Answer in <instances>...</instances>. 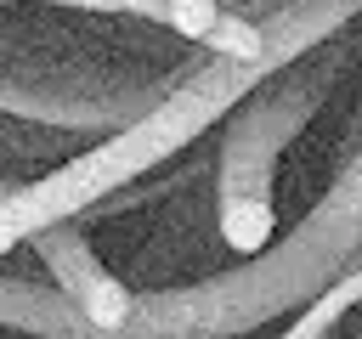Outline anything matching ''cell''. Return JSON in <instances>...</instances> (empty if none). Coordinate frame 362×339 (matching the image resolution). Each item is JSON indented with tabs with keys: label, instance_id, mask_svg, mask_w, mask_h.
Masks as SVG:
<instances>
[{
	"label": "cell",
	"instance_id": "obj_1",
	"mask_svg": "<svg viewBox=\"0 0 362 339\" xmlns=\"http://www.w3.org/2000/svg\"><path fill=\"white\" fill-rule=\"evenodd\" d=\"M272 73L260 62H232V56H204L170 96H158L147 113H136L119 136H107L102 147L68 158L62 170L11 186L0 198V254H11L17 243H28L34 232L85 215L90 203L113 198L119 186H130L136 175H147L153 164H164L170 153H181L187 141H198L221 113H232L255 85H266Z\"/></svg>",
	"mask_w": 362,
	"mask_h": 339
},
{
	"label": "cell",
	"instance_id": "obj_2",
	"mask_svg": "<svg viewBox=\"0 0 362 339\" xmlns=\"http://www.w3.org/2000/svg\"><path fill=\"white\" fill-rule=\"evenodd\" d=\"M328 73H288V79H266L255 85L226 124L221 141V170H215V226L221 243L238 260H255L272 232H277V153L300 136L305 113L322 102Z\"/></svg>",
	"mask_w": 362,
	"mask_h": 339
},
{
	"label": "cell",
	"instance_id": "obj_3",
	"mask_svg": "<svg viewBox=\"0 0 362 339\" xmlns=\"http://www.w3.org/2000/svg\"><path fill=\"white\" fill-rule=\"evenodd\" d=\"M28 243H34V254L45 260V271H51L57 294L68 299V311H74L90 333L119 339V333L130 328V316H136V294L96 260V249L85 243V232H79L74 220H57V226L34 232Z\"/></svg>",
	"mask_w": 362,
	"mask_h": 339
},
{
	"label": "cell",
	"instance_id": "obj_4",
	"mask_svg": "<svg viewBox=\"0 0 362 339\" xmlns=\"http://www.w3.org/2000/svg\"><path fill=\"white\" fill-rule=\"evenodd\" d=\"M204 45H209V56H232V62H260V68H266V23L243 17L238 6H221V17H215V28L204 34ZM266 73H272V68H266Z\"/></svg>",
	"mask_w": 362,
	"mask_h": 339
},
{
	"label": "cell",
	"instance_id": "obj_5",
	"mask_svg": "<svg viewBox=\"0 0 362 339\" xmlns=\"http://www.w3.org/2000/svg\"><path fill=\"white\" fill-rule=\"evenodd\" d=\"M215 17H221V0H164V28L181 34V40L204 45V34L215 28Z\"/></svg>",
	"mask_w": 362,
	"mask_h": 339
},
{
	"label": "cell",
	"instance_id": "obj_6",
	"mask_svg": "<svg viewBox=\"0 0 362 339\" xmlns=\"http://www.w3.org/2000/svg\"><path fill=\"white\" fill-rule=\"evenodd\" d=\"M51 6H85V11H124V17H147V23H164V0H51Z\"/></svg>",
	"mask_w": 362,
	"mask_h": 339
},
{
	"label": "cell",
	"instance_id": "obj_7",
	"mask_svg": "<svg viewBox=\"0 0 362 339\" xmlns=\"http://www.w3.org/2000/svg\"><path fill=\"white\" fill-rule=\"evenodd\" d=\"M339 288H345V294H351V305H356V299H362V260H356V266H351V271H345V277H339Z\"/></svg>",
	"mask_w": 362,
	"mask_h": 339
},
{
	"label": "cell",
	"instance_id": "obj_8",
	"mask_svg": "<svg viewBox=\"0 0 362 339\" xmlns=\"http://www.w3.org/2000/svg\"><path fill=\"white\" fill-rule=\"evenodd\" d=\"M226 6H232V0H226Z\"/></svg>",
	"mask_w": 362,
	"mask_h": 339
}]
</instances>
